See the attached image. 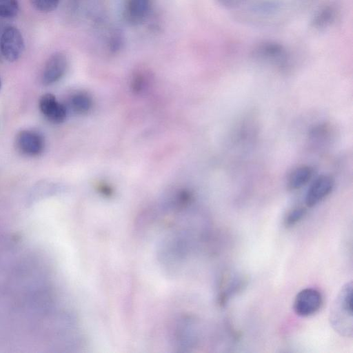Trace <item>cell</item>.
I'll return each instance as SVG.
<instances>
[{"label":"cell","mask_w":353,"mask_h":353,"mask_svg":"<svg viewBox=\"0 0 353 353\" xmlns=\"http://www.w3.org/2000/svg\"><path fill=\"white\" fill-rule=\"evenodd\" d=\"M146 79L144 72L142 71L136 72L131 82L133 90L136 92H140L145 86Z\"/></svg>","instance_id":"cell-16"},{"label":"cell","mask_w":353,"mask_h":353,"mask_svg":"<svg viewBox=\"0 0 353 353\" xmlns=\"http://www.w3.org/2000/svg\"><path fill=\"white\" fill-rule=\"evenodd\" d=\"M334 13L332 9L330 8H325L321 12H319L317 16L314 19V26L316 27L320 28L325 26L329 23L330 21H332L334 17Z\"/></svg>","instance_id":"cell-15"},{"label":"cell","mask_w":353,"mask_h":353,"mask_svg":"<svg viewBox=\"0 0 353 353\" xmlns=\"http://www.w3.org/2000/svg\"><path fill=\"white\" fill-rule=\"evenodd\" d=\"M34 8L41 12H50L59 6L60 0H32Z\"/></svg>","instance_id":"cell-14"},{"label":"cell","mask_w":353,"mask_h":353,"mask_svg":"<svg viewBox=\"0 0 353 353\" xmlns=\"http://www.w3.org/2000/svg\"><path fill=\"white\" fill-rule=\"evenodd\" d=\"M19 12L17 0H0V17L6 19L13 18Z\"/></svg>","instance_id":"cell-12"},{"label":"cell","mask_w":353,"mask_h":353,"mask_svg":"<svg viewBox=\"0 0 353 353\" xmlns=\"http://www.w3.org/2000/svg\"><path fill=\"white\" fill-rule=\"evenodd\" d=\"M306 214V209L303 207H297L290 211L284 219V225L287 228L292 227L299 222Z\"/></svg>","instance_id":"cell-13"},{"label":"cell","mask_w":353,"mask_h":353,"mask_svg":"<svg viewBox=\"0 0 353 353\" xmlns=\"http://www.w3.org/2000/svg\"><path fill=\"white\" fill-rule=\"evenodd\" d=\"M256 55L279 65H283L287 60V54L283 47L271 42L260 45L256 49Z\"/></svg>","instance_id":"cell-9"},{"label":"cell","mask_w":353,"mask_h":353,"mask_svg":"<svg viewBox=\"0 0 353 353\" xmlns=\"http://www.w3.org/2000/svg\"><path fill=\"white\" fill-rule=\"evenodd\" d=\"M24 40L21 32L15 27H7L0 37V52L9 62L17 61L24 50Z\"/></svg>","instance_id":"cell-2"},{"label":"cell","mask_w":353,"mask_h":353,"mask_svg":"<svg viewBox=\"0 0 353 353\" xmlns=\"http://www.w3.org/2000/svg\"><path fill=\"white\" fill-rule=\"evenodd\" d=\"M1 79H0V89H1Z\"/></svg>","instance_id":"cell-19"},{"label":"cell","mask_w":353,"mask_h":353,"mask_svg":"<svg viewBox=\"0 0 353 353\" xmlns=\"http://www.w3.org/2000/svg\"><path fill=\"white\" fill-rule=\"evenodd\" d=\"M313 169L308 165H301L294 169L288 178V186L297 190L304 186L312 178Z\"/></svg>","instance_id":"cell-10"},{"label":"cell","mask_w":353,"mask_h":353,"mask_svg":"<svg viewBox=\"0 0 353 353\" xmlns=\"http://www.w3.org/2000/svg\"><path fill=\"white\" fill-rule=\"evenodd\" d=\"M243 0H216L221 6L225 8H234L239 6Z\"/></svg>","instance_id":"cell-17"},{"label":"cell","mask_w":353,"mask_h":353,"mask_svg":"<svg viewBox=\"0 0 353 353\" xmlns=\"http://www.w3.org/2000/svg\"><path fill=\"white\" fill-rule=\"evenodd\" d=\"M352 290V281L345 283L339 292L330 311L332 327L345 337H352L353 334Z\"/></svg>","instance_id":"cell-1"},{"label":"cell","mask_w":353,"mask_h":353,"mask_svg":"<svg viewBox=\"0 0 353 353\" xmlns=\"http://www.w3.org/2000/svg\"><path fill=\"white\" fill-rule=\"evenodd\" d=\"M334 181L329 175L317 177L309 188L305 196V205L312 208L330 194L333 190Z\"/></svg>","instance_id":"cell-6"},{"label":"cell","mask_w":353,"mask_h":353,"mask_svg":"<svg viewBox=\"0 0 353 353\" xmlns=\"http://www.w3.org/2000/svg\"><path fill=\"white\" fill-rule=\"evenodd\" d=\"M70 108L77 114H85L92 105L90 95L83 91H78L71 95L69 99Z\"/></svg>","instance_id":"cell-11"},{"label":"cell","mask_w":353,"mask_h":353,"mask_svg":"<svg viewBox=\"0 0 353 353\" xmlns=\"http://www.w3.org/2000/svg\"><path fill=\"white\" fill-rule=\"evenodd\" d=\"M322 303L323 298L319 291L314 288H305L296 294L293 308L297 315L306 317L316 313Z\"/></svg>","instance_id":"cell-3"},{"label":"cell","mask_w":353,"mask_h":353,"mask_svg":"<svg viewBox=\"0 0 353 353\" xmlns=\"http://www.w3.org/2000/svg\"><path fill=\"white\" fill-rule=\"evenodd\" d=\"M111 39H112L111 43H110L111 50L113 51L119 50L121 45V37L119 36V34L118 35L117 34H116L114 36H112Z\"/></svg>","instance_id":"cell-18"},{"label":"cell","mask_w":353,"mask_h":353,"mask_svg":"<svg viewBox=\"0 0 353 353\" xmlns=\"http://www.w3.org/2000/svg\"><path fill=\"white\" fill-rule=\"evenodd\" d=\"M15 145L22 154L28 157L39 156L45 148V140L38 132L30 130L20 131L15 138Z\"/></svg>","instance_id":"cell-4"},{"label":"cell","mask_w":353,"mask_h":353,"mask_svg":"<svg viewBox=\"0 0 353 353\" xmlns=\"http://www.w3.org/2000/svg\"><path fill=\"white\" fill-rule=\"evenodd\" d=\"M39 106L43 116L53 123H61L66 118L65 106L58 101L52 94H43L39 99Z\"/></svg>","instance_id":"cell-7"},{"label":"cell","mask_w":353,"mask_h":353,"mask_svg":"<svg viewBox=\"0 0 353 353\" xmlns=\"http://www.w3.org/2000/svg\"><path fill=\"white\" fill-rule=\"evenodd\" d=\"M68 65L66 55L61 52L52 54L47 60L42 72L41 81L46 85L60 80L65 74Z\"/></svg>","instance_id":"cell-5"},{"label":"cell","mask_w":353,"mask_h":353,"mask_svg":"<svg viewBox=\"0 0 353 353\" xmlns=\"http://www.w3.org/2000/svg\"><path fill=\"white\" fill-rule=\"evenodd\" d=\"M152 0H128L125 9L127 21L134 25L143 22L148 15Z\"/></svg>","instance_id":"cell-8"}]
</instances>
